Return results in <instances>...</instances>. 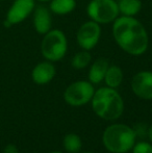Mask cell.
Returning a JSON list of instances; mask_svg holds the SVG:
<instances>
[{"label":"cell","instance_id":"obj_1","mask_svg":"<svg viewBox=\"0 0 152 153\" xmlns=\"http://www.w3.org/2000/svg\"><path fill=\"white\" fill-rule=\"evenodd\" d=\"M113 36L118 46L132 56L143 55L148 49V32L134 17H118L113 23Z\"/></svg>","mask_w":152,"mask_h":153},{"label":"cell","instance_id":"obj_2","mask_svg":"<svg viewBox=\"0 0 152 153\" xmlns=\"http://www.w3.org/2000/svg\"><path fill=\"white\" fill-rule=\"evenodd\" d=\"M92 108L99 118L106 121L119 119L124 111V101L116 89L103 87L95 91Z\"/></svg>","mask_w":152,"mask_h":153},{"label":"cell","instance_id":"obj_3","mask_svg":"<svg viewBox=\"0 0 152 153\" xmlns=\"http://www.w3.org/2000/svg\"><path fill=\"white\" fill-rule=\"evenodd\" d=\"M136 141L133 128L125 124H112L104 130L102 143L112 153H126L132 149Z\"/></svg>","mask_w":152,"mask_h":153},{"label":"cell","instance_id":"obj_4","mask_svg":"<svg viewBox=\"0 0 152 153\" xmlns=\"http://www.w3.org/2000/svg\"><path fill=\"white\" fill-rule=\"evenodd\" d=\"M68 51V40L65 32L61 29H51L41 43V52L46 61L59 62L66 56Z\"/></svg>","mask_w":152,"mask_h":153},{"label":"cell","instance_id":"obj_5","mask_svg":"<svg viewBox=\"0 0 152 153\" xmlns=\"http://www.w3.org/2000/svg\"><path fill=\"white\" fill-rule=\"evenodd\" d=\"M87 14L98 24H110L120 16L116 0H91L87 6Z\"/></svg>","mask_w":152,"mask_h":153},{"label":"cell","instance_id":"obj_6","mask_svg":"<svg viewBox=\"0 0 152 153\" xmlns=\"http://www.w3.org/2000/svg\"><path fill=\"white\" fill-rule=\"evenodd\" d=\"M95 93L94 85L87 80H78L71 83L64 93L66 103L71 106H82L92 100Z\"/></svg>","mask_w":152,"mask_h":153},{"label":"cell","instance_id":"obj_7","mask_svg":"<svg viewBox=\"0 0 152 153\" xmlns=\"http://www.w3.org/2000/svg\"><path fill=\"white\" fill-rule=\"evenodd\" d=\"M101 38V26L97 22L90 20L81 24L76 32V41L82 50H92L99 43Z\"/></svg>","mask_w":152,"mask_h":153},{"label":"cell","instance_id":"obj_8","mask_svg":"<svg viewBox=\"0 0 152 153\" xmlns=\"http://www.w3.org/2000/svg\"><path fill=\"white\" fill-rule=\"evenodd\" d=\"M131 90L136 97L144 100H152V72L141 71L131 79Z\"/></svg>","mask_w":152,"mask_h":153},{"label":"cell","instance_id":"obj_9","mask_svg":"<svg viewBox=\"0 0 152 153\" xmlns=\"http://www.w3.org/2000/svg\"><path fill=\"white\" fill-rule=\"evenodd\" d=\"M36 8L35 0H15L6 14V21L12 25L23 22Z\"/></svg>","mask_w":152,"mask_h":153},{"label":"cell","instance_id":"obj_10","mask_svg":"<svg viewBox=\"0 0 152 153\" xmlns=\"http://www.w3.org/2000/svg\"><path fill=\"white\" fill-rule=\"evenodd\" d=\"M33 26L36 31L43 36L52 29V16L49 8L39 5L33 10Z\"/></svg>","mask_w":152,"mask_h":153},{"label":"cell","instance_id":"obj_11","mask_svg":"<svg viewBox=\"0 0 152 153\" xmlns=\"http://www.w3.org/2000/svg\"><path fill=\"white\" fill-rule=\"evenodd\" d=\"M55 67L53 62L49 61H45L39 62L37 66L33 68L31 72V78L33 82L39 85H44L49 83L55 76Z\"/></svg>","mask_w":152,"mask_h":153},{"label":"cell","instance_id":"obj_12","mask_svg":"<svg viewBox=\"0 0 152 153\" xmlns=\"http://www.w3.org/2000/svg\"><path fill=\"white\" fill-rule=\"evenodd\" d=\"M110 67V62L106 59L100 57L92 64L89 70V81L93 85H98L104 80V76Z\"/></svg>","mask_w":152,"mask_h":153},{"label":"cell","instance_id":"obj_13","mask_svg":"<svg viewBox=\"0 0 152 153\" xmlns=\"http://www.w3.org/2000/svg\"><path fill=\"white\" fill-rule=\"evenodd\" d=\"M76 0H51L49 10L55 15H68L76 8Z\"/></svg>","mask_w":152,"mask_h":153},{"label":"cell","instance_id":"obj_14","mask_svg":"<svg viewBox=\"0 0 152 153\" xmlns=\"http://www.w3.org/2000/svg\"><path fill=\"white\" fill-rule=\"evenodd\" d=\"M104 81L106 83V87H110L112 89H117L121 85L123 81V71L120 67L112 65L108 67V71L104 76Z\"/></svg>","mask_w":152,"mask_h":153},{"label":"cell","instance_id":"obj_15","mask_svg":"<svg viewBox=\"0 0 152 153\" xmlns=\"http://www.w3.org/2000/svg\"><path fill=\"white\" fill-rule=\"evenodd\" d=\"M121 16L136 17L142 10L141 0H120L118 2Z\"/></svg>","mask_w":152,"mask_h":153},{"label":"cell","instance_id":"obj_16","mask_svg":"<svg viewBox=\"0 0 152 153\" xmlns=\"http://www.w3.org/2000/svg\"><path fill=\"white\" fill-rule=\"evenodd\" d=\"M64 148L69 153H78L82 147L81 139L76 133H68L64 137L63 140Z\"/></svg>","mask_w":152,"mask_h":153},{"label":"cell","instance_id":"obj_17","mask_svg":"<svg viewBox=\"0 0 152 153\" xmlns=\"http://www.w3.org/2000/svg\"><path fill=\"white\" fill-rule=\"evenodd\" d=\"M92 62V55L90 51L82 50L77 52L71 61V66L73 67L75 70H82V69L87 68Z\"/></svg>","mask_w":152,"mask_h":153},{"label":"cell","instance_id":"obj_18","mask_svg":"<svg viewBox=\"0 0 152 153\" xmlns=\"http://www.w3.org/2000/svg\"><path fill=\"white\" fill-rule=\"evenodd\" d=\"M131 150L132 153H152V145L148 142H138Z\"/></svg>","mask_w":152,"mask_h":153},{"label":"cell","instance_id":"obj_19","mask_svg":"<svg viewBox=\"0 0 152 153\" xmlns=\"http://www.w3.org/2000/svg\"><path fill=\"white\" fill-rule=\"evenodd\" d=\"M3 153H19V150L16 145H14V144H8V145H6L5 148H4Z\"/></svg>","mask_w":152,"mask_h":153},{"label":"cell","instance_id":"obj_20","mask_svg":"<svg viewBox=\"0 0 152 153\" xmlns=\"http://www.w3.org/2000/svg\"><path fill=\"white\" fill-rule=\"evenodd\" d=\"M147 134H148L149 140H150V142L152 143V125H151L150 127H149V129H148V133H147Z\"/></svg>","mask_w":152,"mask_h":153},{"label":"cell","instance_id":"obj_21","mask_svg":"<svg viewBox=\"0 0 152 153\" xmlns=\"http://www.w3.org/2000/svg\"><path fill=\"white\" fill-rule=\"evenodd\" d=\"M38 1H40V2H50L51 0H38Z\"/></svg>","mask_w":152,"mask_h":153},{"label":"cell","instance_id":"obj_22","mask_svg":"<svg viewBox=\"0 0 152 153\" xmlns=\"http://www.w3.org/2000/svg\"><path fill=\"white\" fill-rule=\"evenodd\" d=\"M50 153H63V152H61V151H52V152H50Z\"/></svg>","mask_w":152,"mask_h":153},{"label":"cell","instance_id":"obj_23","mask_svg":"<svg viewBox=\"0 0 152 153\" xmlns=\"http://www.w3.org/2000/svg\"><path fill=\"white\" fill-rule=\"evenodd\" d=\"M83 153H93V152H83Z\"/></svg>","mask_w":152,"mask_h":153}]
</instances>
